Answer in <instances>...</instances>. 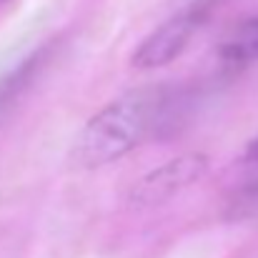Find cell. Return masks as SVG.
<instances>
[{"label":"cell","mask_w":258,"mask_h":258,"mask_svg":"<svg viewBox=\"0 0 258 258\" xmlns=\"http://www.w3.org/2000/svg\"><path fill=\"white\" fill-rule=\"evenodd\" d=\"M171 86L125 93L90 115L71 146V163L95 171L120 161L151 138H166V108Z\"/></svg>","instance_id":"6da1fadb"},{"label":"cell","mask_w":258,"mask_h":258,"mask_svg":"<svg viewBox=\"0 0 258 258\" xmlns=\"http://www.w3.org/2000/svg\"><path fill=\"white\" fill-rule=\"evenodd\" d=\"M226 0H190L178 13H173L166 23H161L153 33H148L136 48L131 66L138 71H153L173 63L190 43V38L208 23V18Z\"/></svg>","instance_id":"7a4b0ae2"},{"label":"cell","mask_w":258,"mask_h":258,"mask_svg":"<svg viewBox=\"0 0 258 258\" xmlns=\"http://www.w3.org/2000/svg\"><path fill=\"white\" fill-rule=\"evenodd\" d=\"M208 173V156L206 153H180L163 166L148 171L131 190V203L136 206H158L171 201L173 196L183 193L185 188L196 185Z\"/></svg>","instance_id":"3957f363"},{"label":"cell","mask_w":258,"mask_h":258,"mask_svg":"<svg viewBox=\"0 0 258 258\" xmlns=\"http://www.w3.org/2000/svg\"><path fill=\"white\" fill-rule=\"evenodd\" d=\"M228 208L233 218L251 216L258 211V136L246 146L238 161V175H236Z\"/></svg>","instance_id":"277c9868"},{"label":"cell","mask_w":258,"mask_h":258,"mask_svg":"<svg viewBox=\"0 0 258 258\" xmlns=\"http://www.w3.org/2000/svg\"><path fill=\"white\" fill-rule=\"evenodd\" d=\"M218 58L231 68H243L258 63V15L238 23L221 43Z\"/></svg>","instance_id":"5b68a950"},{"label":"cell","mask_w":258,"mask_h":258,"mask_svg":"<svg viewBox=\"0 0 258 258\" xmlns=\"http://www.w3.org/2000/svg\"><path fill=\"white\" fill-rule=\"evenodd\" d=\"M50 58H53V43H45L43 48H38L33 55H28L18 68H13V71L0 81V110H3L5 105H10L25 88L38 78V73L50 63Z\"/></svg>","instance_id":"8992f818"}]
</instances>
